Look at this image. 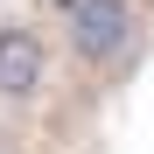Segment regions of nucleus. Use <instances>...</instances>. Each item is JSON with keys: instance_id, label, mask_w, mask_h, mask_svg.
Wrapping results in <instances>:
<instances>
[{"instance_id": "obj_1", "label": "nucleus", "mask_w": 154, "mask_h": 154, "mask_svg": "<svg viewBox=\"0 0 154 154\" xmlns=\"http://www.w3.org/2000/svg\"><path fill=\"white\" fill-rule=\"evenodd\" d=\"M133 0H70V49L84 56L91 70H105L126 56V42H133Z\"/></svg>"}, {"instance_id": "obj_2", "label": "nucleus", "mask_w": 154, "mask_h": 154, "mask_svg": "<svg viewBox=\"0 0 154 154\" xmlns=\"http://www.w3.org/2000/svg\"><path fill=\"white\" fill-rule=\"evenodd\" d=\"M49 84V49L35 28H21V21H7L0 28V98L7 105H28V98Z\"/></svg>"}]
</instances>
